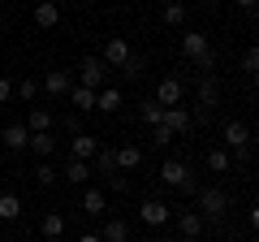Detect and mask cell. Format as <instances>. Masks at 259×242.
I'll return each instance as SVG.
<instances>
[{
	"label": "cell",
	"instance_id": "obj_22",
	"mask_svg": "<svg viewBox=\"0 0 259 242\" xmlns=\"http://www.w3.org/2000/svg\"><path fill=\"white\" fill-rule=\"evenodd\" d=\"M30 156H39V160H48V156H52V151H56V139H52V134H30Z\"/></svg>",
	"mask_w": 259,
	"mask_h": 242
},
{
	"label": "cell",
	"instance_id": "obj_29",
	"mask_svg": "<svg viewBox=\"0 0 259 242\" xmlns=\"http://www.w3.org/2000/svg\"><path fill=\"white\" fill-rule=\"evenodd\" d=\"M56 177H61V169H56L52 160H39V165H35V182H39V186H52Z\"/></svg>",
	"mask_w": 259,
	"mask_h": 242
},
{
	"label": "cell",
	"instance_id": "obj_36",
	"mask_svg": "<svg viewBox=\"0 0 259 242\" xmlns=\"http://www.w3.org/2000/svg\"><path fill=\"white\" fill-rule=\"evenodd\" d=\"M233 5H238V9H246V13H250V9H259V0H233Z\"/></svg>",
	"mask_w": 259,
	"mask_h": 242
},
{
	"label": "cell",
	"instance_id": "obj_9",
	"mask_svg": "<svg viewBox=\"0 0 259 242\" xmlns=\"http://www.w3.org/2000/svg\"><path fill=\"white\" fill-rule=\"evenodd\" d=\"M182 95H186V83H182L177 74L160 78V87H156V104H160V108H177V104H182Z\"/></svg>",
	"mask_w": 259,
	"mask_h": 242
},
{
	"label": "cell",
	"instance_id": "obj_17",
	"mask_svg": "<svg viewBox=\"0 0 259 242\" xmlns=\"http://www.w3.org/2000/svg\"><path fill=\"white\" fill-rule=\"evenodd\" d=\"M91 169H95V173H104V177H112V173H117V151H112L108 143H100V151H95Z\"/></svg>",
	"mask_w": 259,
	"mask_h": 242
},
{
	"label": "cell",
	"instance_id": "obj_26",
	"mask_svg": "<svg viewBox=\"0 0 259 242\" xmlns=\"http://www.w3.org/2000/svg\"><path fill=\"white\" fill-rule=\"evenodd\" d=\"M207 169H212V173H229V169H233V156H229L225 147H212V151H207Z\"/></svg>",
	"mask_w": 259,
	"mask_h": 242
},
{
	"label": "cell",
	"instance_id": "obj_25",
	"mask_svg": "<svg viewBox=\"0 0 259 242\" xmlns=\"http://www.w3.org/2000/svg\"><path fill=\"white\" fill-rule=\"evenodd\" d=\"M186 18H190L186 0H168V5H164V22H168V26H186Z\"/></svg>",
	"mask_w": 259,
	"mask_h": 242
},
{
	"label": "cell",
	"instance_id": "obj_19",
	"mask_svg": "<svg viewBox=\"0 0 259 242\" xmlns=\"http://www.w3.org/2000/svg\"><path fill=\"white\" fill-rule=\"evenodd\" d=\"M160 126H168L173 134H186L190 130V112H186L182 104H177V108H164V121H160Z\"/></svg>",
	"mask_w": 259,
	"mask_h": 242
},
{
	"label": "cell",
	"instance_id": "obj_39",
	"mask_svg": "<svg viewBox=\"0 0 259 242\" xmlns=\"http://www.w3.org/2000/svg\"><path fill=\"white\" fill-rule=\"evenodd\" d=\"M229 242H250V238H229Z\"/></svg>",
	"mask_w": 259,
	"mask_h": 242
},
{
	"label": "cell",
	"instance_id": "obj_24",
	"mask_svg": "<svg viewBox=\"0 0 259 242\" xmlns=\"http://www.w3.org/2000/svg\"><path fill=\"white\" fill-rule=\"evenodd\" d=\"M104 208H108V195H104V190H87L82 195V212L87 216H104Z\"/></svg>",
	"mask_w": 259,
	"mask_h": 242
},
{
	"label": "cell",
	"instance_id": "obj_27",
	"mask_svg": "<svg viewBox=\"0 0 259 242\" xmlns=\"http://www.w3.org/2000/svg\"><path fill=\"white\" fill-rule=\"evenodd\" d=\"M143 165V151L134 147V143H125V147H117V169H139Z\"/></svg>",
	"mask_w": 259,
	"mask_h": 242
},
{
	"label": "cell",
	"instance_id": "obj_34",
	"mask_svg": "<svg viewBox=\"0 0 259 242\" xmlns=\"http://www.w3.org/2000/svg\"><path fill=\"white\" fill-rule=\"evenodd\" d=\"M143 65H147V61H143V56L134 52V56L125 61V65H121V74H125V78H139V74H143Z\"/></svg>",
	"mask_w": 259,
	"mask_h": 242
},
{
	"label": "cell",
	"instance_id": "obj_30",
	"mask_svg": "<svg viewBox=\"0 0 259 242\" xmlns=\"http://www.w3.org/2000/svg\"><path fill=\"white\" fill-rule=\"evenodd\" d=\"M139 117H143V126H160V121H164V108H160L156 100H143Z\"/></svg>",
	"mask_w": 259,
	"mask_h": 242
},
{
	"label": "cell",
	"instance_id": "obj_23",
	"mask_svg": "<svg viewBox=\"0 0 259 242\" xmlns=\"http://www.w3.org/2000/svg\"><path fill=\"white\" fill-rule=\"evenodd\" d=\"M95 95H100V91H91V87H78V83H74L69 100H74V108H78V112H91V108H95Z\"/></svg>",
	"mask_w": 259,
	"mask_h": 242
},
{
	"label": "cell",
	"instance_id": "obj_31",
	"mask_svg": "<svg viewBox=\"0 0 259 242\" xmlns=\"http://www.w3.org/2000/svg\"><path fill=\"white\" fill-rule=\"evenodd\" d=\"M13 95H18V100H39V83L35 78H22V83L13 87Z\"/></svg>",
	"mask_w": 259,
	"mask_h": 242
},
{
	"label": "cell",
	"instance_id": "obj_8",
	"mask_svg": "<svg viewBox=\"0 0 259 242\" xmlns=\"http://www.w3.org/2000/svg\"><path fill=\"white\" fill-rule=\"evenodd\" d=\"M130 56H134V48H130V44H125V39H121V35H108V44H104L100 61H104V65H108V69H121V65H125V61H130Z\"/></svg>",
	"mask_w": 259,
	"mask_h": 242
},
{
	"label": "cell",
	"instance_id": "obj_6",
	"mask_svg": "<svg viewBox=\"0 0 259 242\" xmlns=\"http://www.w3.org/2000/svg\"><path fill=\"white\" fill-rule=\"evenodd\" d=\"M139 221L147 225V229H156V225H168V221H173V208H168L164 199H143V204H139Z\"/></svg>",
	"mask_w": 259,
	"mask_h": 242
},
{
	"label": "cell",
	"instance_id": "obj_14",
	"mask_svg": "<svg viewBox=\"0 0 259 242\" xmlns=\"http://www.w3.org/2000/svg\"><path fill=\"white\" fill-rule=\"evenodd\" d=\"M100 143L104 139H95V134H74V139H69V156H74V160H95Z\"/></svg>",
	"mask_w": 259,
	"mask_h": 242
},
{
	"label": "cell",
	"instance_id": "obj_20",
	"mask_svg": "<svg viewBox=\"0 0 259 242\" xmlns=\"http://www.w3.org/2000/svg\"><path fill=\"white\" fill-rule=\"evenodd\" d=\"M39 233H44L48 242H56L65 233V216L61 212H44V221H39Z\"/></svg>",
	"mask_w": 259,
	"mask_h": 242
},
{
	"label": "cell",
	"instance_id": "obj_43",
	"mask_svg": "<svg viewBox=\"0 0 259 242\" xmlns=\"http://www.w3.org/2000/svg\"><path fill=\"white\" fill-rule=\"evenodd\" d=\"M44 242H48V238H44Z\"/></svg>",
	"mask_w": 259,
	"mask_h": 242
},
{
	"label": "cell",
	"instance_id": "obj_4",
	"mask_svg": "<svg viewBox=\"0 0 259 242\" xmlns=\"http://www.w3.org/2000/svg\"><path fill=\"white\" fill-rule=\"evenodd\" d=\"M221 143H225V151H229L233 160H246V147H250V130H246V121H225Z\"/></svg>",
	"mask_w": 259,
	"mask_h": 242
},
{
	"label": "cell",
	"instance_id": "obj_13",
	"mask_svg": "<svg viewBox=\"0 0 259 242\" xmlns=\"http://www.w3.org/2000/svg\"><path fill=\"white\" fill-rule=\"evenodd\" d=\"M91 173H95L91 160H74V156H69V165L61 169V177L69 182V186H87V182H91Z\"/></svg>",
	"mask_w": 259,
	"mask_h": 242
},
{
	"label": "cell",
	"instance_id": "obj_41",
	"mask_svg": "<svg viewBox=\"0 0 259 242\" xmlns=\"http://www.w3.org/2000/svg\"><path fill=\"white\" fill-rule=\"evenodd\" d=\"M250 139H255V143H259V130H255V134H250Z\"/></svg>",
	"mask_w": 259,
	"mask_h": 242
},
{
	"label": "cell",
	"instance_id": "obj_32",
	"mask_svg": "<svg viewBox=\"0 0 259 242\" xmlns=\"http://www.w3.org/2000/svg\"><path fill=\"white\" fill-rule=\"evenodd\" d=\"M173 139H177V134L168 130V126H151V143H156V147H168Z\"/></svg>",
	"mask_w": 259,
	"mask_h": 242
},
{
	"label": "cell",
	"instance_id": "obj_33",
	"mask_svg": "<svg viewBox=\"0 0 259 242\" xmlns=\"http://www.w3.org/2000/svg\"><path fill=\"white\" fill-rule=\"evenodd\" d=\"M242 69H246L250 78L259 74V44H255V48H246V56H242Z\"/></svg>",
	"mask_w": 259,
	"mask_h": 242
},
{
	"label": "cell",
	"instance_id": "obj_16",
	"mask_svg": "<svg viewBox=\"0 0 259 242\" xmlns=\"http://www.w3.org/2000/svg\"><path fill=\"white\" fill-rule=\"evenodd\" d=\"M0 139H5V147H9V151H26L30 147V130H26V126H5Z\"/></svg>",
	"mask_w": 259,
	"mask_h": 242
},
{
	"label": "cell",
	"instance_id": "obj_5",
	"mask_svg": "<svg viewBox=\"0 0 259 242\" xmlns=\"http://www.w3.org/2000/svg\"><path fill=\"white\" fill-rule=\"evenodd\" d=\"M74 83H78V87H91V91H104V87H108V65H104L100 56H82Z\"/></svg>",
	"mask_w": 259,
	"mask_h": 242
},
{
	"label": "cell",
	"instance_id": "obj_12",
	"mask_svg": "<svg viewBox=\"0 0 259 242\" xmlns=\"http://www.w3.org/2000/svg\"><path fill=\"white\" fill-rule=\"evenodd\" d=\"M216 100H221V83H216V74H199V112H212Z\"/></svg>",
	"mask_w": 259,
	"mask_h": 242
},
{
	"label": "cell",
	"instance_id": "obj_42",
	"mask_svg": "<svg viewBox=\"0 0 259 242\" xmlns=\"http://www.w3.org/2000/svg\"><path fill=\"white\" fill-rule=\"evenodd\" d=\"M255 83H259V74H255Z\"/></svg>",
	"mask_w": 259,
	"mask_h": 242
},
{
	"label": "cell",
	"instance_id": "obj_18",
	"mask_svg": "<svg viewBox=\"0 0 259 242\" xmlns=\"http://www.w3.org/2000/svg\"><path fill=\"white\" fill-rule=\"evenodd\" d=\"M100 238H104V242H130V225L121 221V216H108L104 229H100Z\"/></svg>",
	"mask_w": 259,
	"mask_h": 242
},
{
	"label": "cell",
	"instance_id": "obj_35",
	"mask_svg": "<svg viewBox=\"0 0 259 242\" xmlns=\"http://www.w3.org/2000/svg\"><path fill=\"white\" fill-rule=\"evenodd\" d=\"M9 95H13V83L5 74H0V104H9Z\"/></svg>",
	"mask_w": 259,
	"mask_h": 242
},
{
	"label": "cell",
	"instance_id": "obj_21",
	"mask_svg": "<svg viewBox=\"0 0 259 242\" xmlns=\"http://www.w3.org/2000/svg\"><path fill=\"white\" fill-rule=\"evenodd\" d=\"M121 100H125V95H121V87H104V91L95 95V108H100V112H117Z\"/></svg>",
	"mask_w": 259,
	"mask_h": 242
},
{
	"label": "cell",
	"instance_id": "obj_10",
	"mask_svg": "<svg viewBox=\"0 0 259 242\" xmlns=\"http://www.w3.org/2000/svg\"><path fill=\"white\" fill-rule=\"evenodd\" d=\"M30 18H35L39 30H52V26H61V5L56 0H39L35 9H30Z\"/></svg>",
	"mask_w": 259,
	"mask_h": 242
},
{
	"label": "cell",
	"instance_id": "obj_15",
	"mask_svg": "<svg viewBox=\"0 0 259 242\" xmlns=\"http://www.w3.org/2000/svg\"><path fill=\"white\" fill-rule=\"evenodd\" d=\"M22 126H26L30 134H48V130H52V112H48V108H39V104H35V108L26 112V121H22Z\"/></svg>",
	"mask_w": 259,
	"mask_h": 242
},
{
	"label": "cell",
	"instance_id": "obj_38",
	"mask_svg": "<svg viewBox=\"0 0 259 242\" xmlns=\"http://www.w3.org/2000/svg\"><path fill=\"white\" fill-rule=\"evenodd\" d=\"M78 242H104L100 233H78Z\"/></svg>",
	"mask_w": 259,
	"mask_h": 242
},
{
	"label": "cell",
	"instance_id": "obj_7",
	"mask_svg": "<svg viewBox=\"0 0 259 242\" xmlns=\"http://www.w3.org/2000/svg\"><path fill=\"white\" fill-rule=\"evenodd\" d=\"M69 91H74V69H44V95L61 100Z\"/></svg>",
	"mask_w": 259,
	"mask_h": 242
},
{
	"label": "cell",
	"instance_id": "obj_28",
	"mask_svg": "<svg viewBox=\"0 0 259 242\" xmlns=\"http://www.w3.org/2000/svg\"><path fill=\"white\" fill-rule=\"evenodd\" d=\"M18 216H22V199L13 195V190L0 195V221H18Z\"/></svg>",
	"mask_w": 259,
	"mask_h": 242
},
{
	"label": "cell",
	"instance_id": "obj_11",
	"mask_svg": "<svg viewBox=\"0 0 259 242\" xmlns=\"http://www.w3.org/2000/svg\"><path fill=\"white\" fill-rule=\"evenodd\" d=\"M173 221H177V229H182V238H199V233L207 229V221L194 208H182V212H173Z\"/></svg>",
	"mask_w": 259,
	"mask_h": 242
},
{
	"label": "cell",
	"instance_id": "obj_1",
	"mask_svg": "<svg viewBox=\"0 0 259 242\" xmlns=\"http://www.w3.org/2000/svg\"><path fill=\"white\" fill-rule=\"evenodd\" d=\"M182 56H190L203 74H212V69H216V52H212V44H207L203 30H186V35H182Z\"/></svg>",
	"mask_w": 259,
	"mask_h": 242
},
{
	"label": "cell",
	"instance_id": "obj_3",
	"mask_svg": "<svg viewBox=\"0 0 259 242\" xmlns=\"http://www.w3.org/2000/svg\"><path fill=\"white\" fill-rule=\"evenodd\" d=\"M194 204H199V216H203V221H225V212H229V195H225V190H216V186L199 190V195H194Z\"/></svg>",
	"mask_w": 259,
	"mask_h": 242
},
{
	"label": "cell",
	"instance_id": "obj_37",
	"mask_svg": "<svg viewBox=\"0 0 259 242\" xmlns=\"http://www.w3.org/2000/svg\"><path fill=\"white\" fill-rule=\"evenodd\" d=\"M250 229H259V204H250Z\"/></svg>",
	"mask_w": 259,
	"mask_h": 242
},
{
	"label": "cell",
	"instance_id": "obj_40",
	"mask_svg": "<svg viewBox=\"0 0 259 242\" xmlns=\"http://www.w3.org/2000/svg\"><path fill=\"white\" fill-rule=\"evenodd\" d=\"M207 5H212V9H216V5H221V0H207Z\"/></svg>",
	"mask_w": 259,
	"mask_h": 242
},
{
	"label": "cell",
	"instance_id": "obj_2",
	"mask_svg": "<svg viewBox=\"0 0 259 242\" xmlns=\"http://www.w3.org/2000/svg\"><path fill=\"white\" fill-rule=\"evenodd\" d=\"M160 182H164V186H173V190H186V195H199L186 160H164V165H160Z\"/></svg>",
	"mask_w": 259,
	"mask_h": 242
}]
</instances>
